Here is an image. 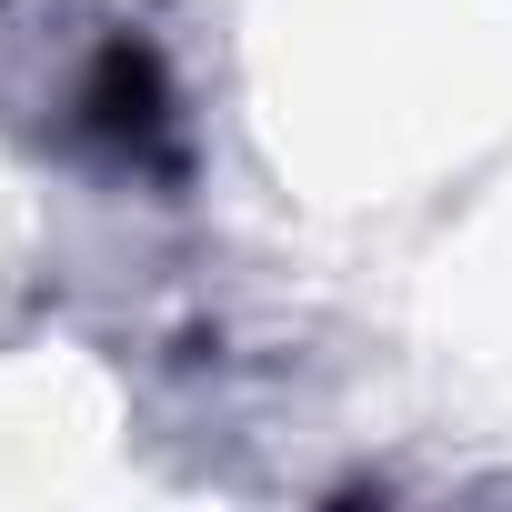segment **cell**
Masks as SVG:
<instances>
[{
    "instance_id": "6da1fadb",
    "label": "cell",
    "mask_w": 512,
    "mask_h": 512,
    "mask_svg": "<svg viewBox=\"0 0 512 512\" xmlns=\"http://www.w3.org/2000/svg\"><path fill=\"white\" fill-rule=\"evenodd\" d=\"M81 131L101 151H131V161H171V91H161V61L141 41H111L91 61V91H81Z\"/></svg>"
}]
</instances>
